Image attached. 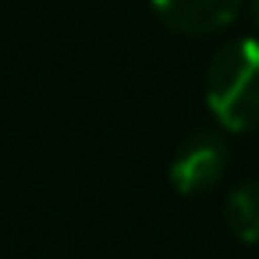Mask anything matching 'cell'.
Listing matches in <instances>:
<instances>
[{"mask_svg":"<svg viewBox=\"0 0 259 259\" xmlns=\"http://www.w3.org/2000/svg\"><path fill=\"white\" fill-rule=\"evenodd\" d=\"M206 107L224 132L259 128V39L224 43L206 68Z\"/></svg>","mask_w":259,"mask_h":259,"instance_id":"1","label":"cell"},{"mask_svg":"<svg viewBox=\"0 0 259 259\" xmlns=\"http://www.w3.org/2000/svg\"><path fill=\"white\" fill-rule=\"evenodd\" d=\"M227 142L220 132H195L188 135L178 153L170 156V185L181 195H202L227 174Z\"/></svg>","mask_w":259,"mask_h":259,"instance_id":"2","label":"cell"},{"mask_svg":"<svg viewBox=\"0 0 259 259\" xmlns=\"http://www.w3.org/2000/svg\"><path fill=\"white\" fill-rule=\"evenodd\" d=\"M153 15L181 36H213L234 25L248 0H149Z\"/></svg>","mask_w":259,"mask_h":259,"instance_id":"3","label":"cell"},{"mask_svg":"<svg viewBox=\"0 0 259 259\" xmlns=\"http://www.w3.org/2000/svg\"><path fill=\"white\" fill-rule=\"evenodd\" d=\"M224 224L241 245H259V181H238L224 199Z\"/></svg>","mask_w":259,"mask_h":259,"instance_id":"4","label":"cell"},{"mask_svg":"<svg viewBox=\"0 0 259 259\" xmlns=\"http://www.w3.org/2000/svg\"><path fill=\"white\" fill-rule=\"evenodd\" d=\"M248 18L255 25V39H259V0H248Z\"/></svg>","mask_w":259,"mask_h":259,"instance_id":"5","label":"cell"}]
</instances>
